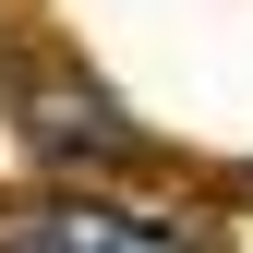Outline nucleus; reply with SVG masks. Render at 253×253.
Wrapping results in <instances>:
<instances>
[{
    "label": "nucleus",
    "mask_w": 253,
    "mask_h": 253,
    "mask_svg": "<svg viewBox=\"0 0 253 253\" xmlns=\"http://www.w3.org/2000/svg\"><path fill=\"white\" fill-rule=\"evenodd\" d=\"M24 121H37L48 157H97V169H145V133H121L109 97H24Z\"/></svg>",
    "instance_id": "nucleus-1"
}]
</instances>
